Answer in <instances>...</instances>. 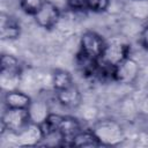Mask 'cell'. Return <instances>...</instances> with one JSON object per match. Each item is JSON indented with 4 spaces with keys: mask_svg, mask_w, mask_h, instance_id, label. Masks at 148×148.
I'll use <instances>...</instances> for the list:
<instances>
[{
    "mask_svg": "<svg viewBox=\"0 0 148 148\" xmlns=\"http://www.w3.org/2000/svg\"><path fill=\"white\" fill-rule=\"evenodd\" d=\"M44 3V0H20V7L21 9L31 16H35L37 12L42 8Z\"/></svg>",
    "mask_w": 148,
    "mask_h": 148,
    "instance_id": "ac0fdd59",
    "label": "cell"
},
{
    "mask_svg": "<svg viewBox=\"0 0 148 148\" xmlns=\"http://www.w3.org/2000/svg\"><path fill=\"white\" fill-rule=\"evenodd\" d=\"M0 72H17L22 73V67L17 58L12 54H2L1 57V71Z\"/></svg>",
    "mask_w": 148,
    "mask_h": 148,
    "instance_id": "e0dca14e",
    "label": "cell"
},
{
    "mask_svg": "<svg viewBox=\"0 0 148 148\" xmlns=\"http://www.w3.org/2000/svg\"><path fill=\"white\" fill-rule=\"evenodd\" d=\"M139 109H140V112H141L142 114L148 116V95H147V96H145V97L142 98V101H141V103H140Z\"/></svg>",
    "mask_w": 148,
    "mask_h": 148,
    "instance_id": "ffe728a7",
    "label": "cell"
},
{
    "mask_svg": "<svg viewBox=\"0 0 148 148\" xmlns=\"http://www.w3.org/2000/svg\"><path fill=\"white\" fill-rule=\"evenodd\" d=\"M139 42L145 50H148V24L142 29L139 37Z\"/></svg>",
    "mask_w": 148,
    "mask_h": 148,
    "instance_id": "d6986e66",
    "label": "cell"
},
{
    "mask_svg": "<svg viewBox=\"0 0 148 148\" xmlns=\"http://www.w3.org/2000/svg\"><path fill=\"white\" fill-rule=\"evenodd\" d=\"M73 82V77L72 75L65 71V69H56L52 74V84L54 90H61L65 89L69 86H72Z\"/></svg>",
    "mask_w": 148,
    "mask_h": 148,
    "instance_id": "9a60e30c",
    "label": "cell"
},
{
    "mask_svg": "<svg viewBox=\"0 0 148 148\" xmlns=\"http://www.w3.org/2000/svg\"><path fill=\"white\" fill-rule=\"evenodd\" d=\"M130 52H131V46L127 43L124 42L106 43V47L101 61L110 66H116L124 59L128 58Z\"/></svg>",
    "mask_w": 148,
    "mask_h": 148,
    "instance_id": "8992f818",
    "label": "cell"
},
{
    "mask_svg": "<svg viewBox=\"0 0 148 148\" xmlns=\"http://www.w3.org/2000/svg\"><path fill=\"white\" fill-rule=\"evenodd\" d=\"M91 130L98 138L102 146H117L124 140V131L114 120H99Z\"/></svg>",
    "mask_w": 148,
    "mask_h": 148,
    "instance_id": "6da1fadb",
    "label": "cell"
},
{
    "mask_svg": "<svg viewBox=\"0 0 148 148\" xmlns=\"http://www.w3.org/2000/svg\"><path fill=\"white\" fill-rule=\"evenodd\" d=\"M57 101L67 109H76L82 102V95L80 89L73 83L72 86L56 91Z\"/></svg>",
    "mask_w": 148,
    "mask_h": 148,
    "instance_id": "52a82bcc",
    "label": "cell"
},
{
    "mask_svg": "<svg viewBox=\"0 0 148 148\" xmlns=\"http://www.w3.org/2000/svg\"><path fill=\"white\" fill-rule=\"evenodd\" d=\"M32 99L29 95H27L23 91H20L17 89L9 90L5 92L3 103L6 108L12 109H29Z\"/></svg>",
    "mask_w": 148,
    "mask_h": 148,
    "instance_id": "7c38bea8",
    "label": "cell"
},
{
    "mask_svg": "<svg viewBox=\"0 0 148 148\" xmlns=\"http://www.w3.org/2000/svg\"><path fill=\"white\" fill-rule=\"evenodd\" d=\"M109 0H67V6L76 12L102 13L109 7Z\"/></svg>",
    "mask_w": 148,
    "mask_h": 148,
    "instance_id": "30bf717a",
    "label": "cell"
},
{
    "mask_svg": "<svg viewBox=\"0 0 148 148\" xmlns=\"http://www.w3.org/2000/svg\"><path fill=\"white\" fill-rule=\"evenodd\" d=\"M22 73H16V72H0V83L2 90L9 91V90H15L17 88V84L20 83Z\"/></svg>",
    "mask_w": 148,
    "mask_h": 148,
    "instance_id": "2e32d148",
    "label": "cell"
},
{
    "mask_svg": "<svg viewBox=\"0 0 148 148\" xmlns=\"http://www.w3.org/2000/svg\"><path fill=\"white\" fill-rule=\"evenodd\" d=\"M0 35L2 39H8V40L18 38L21 35L20 23L10 15L2 13L0 18Z\"/></svg>",
    "mask_w": 148,
    "mask_h": 148,
    "instance_id": "8fae6325",
    "label": "cell"
},
{
    "mask_svg": "<svg viewBox=\"0 0 148 148\" xmlns=\"http://www.w3.org/2000/svg\"><path fill=\"white\" fill-rule=\"evenodd\" d=\"M81 131L80 121L72 116H64L59 127V134L61 136L62 146H71L72 139Z\"/></svg>",
    "mask_w": 148,
    "mask_h": 148,
    "instance_id": "9c48e42d",
    "label": "cell"
},
{
    "mask_svg": "<svg viewBox=\"0 0 148 148\" xmlns=\"http://www.w3.org/2000/svg\"><path fill=\"white\" fill-rule=\"evenodd\" d=\"M30 123L31 118L28 109L7 108L1 117V126L3 128L2 132L7 131L14 135L21 133Z\"/></svg>",
    "mask_w": 148,
    "mask_h": 148,
    "instance_id": "7a4b0ae2",
    "label": "cell"
},
{
    "mask_svg": "<svg viewBox=\"0 0 148 148\" xmlns=\"http://www.w3.org/2000/svg\"><path fill=\"white\" fill-rule=\"evenodd\" d=\"M28 110H29V113H30L31 121L36 123V124H39V125L50 114L46 103H44L42 101H32Z\"/></svg>",
    "mask_w": 148,
    "mask_h": 148,
    "instance_id": "5bb4252c",
    "label": "cell"
},
{
    "mask_svg": "<svg viewBox=\"0 0 148 148\" xmlns=\"http://www.w3.org/2000/svg\"><path fill=\"white\" fill-rule=\"evenodd\" d=\"M20 146H36L44 140V134L39 124L30 123L21 133L16 134Z\"/></svg>",
    "mask_w": 148,
    "mask_h": 148,
    "instance_id": "ba28073f",
    "label": "cell"
},
{
    "mask_svg": "<svg viewBox=\"0 0 148 148\" xmlns=\"http://www.w3.org/2000/svg\"><path fill=\"white\" fill-rule=\"evenodd\" d=\"M35 22L43 29L50 30L58 23L60 18V9L56 3L49 0H44L42 8L34 16Z\"/></svg>",
    "mask_w": 148,
    "mask_h": 148,
    "instance_id": "5b68a950",
    "label": "cell"
},
{
    "mask_svg": "<svg viewBox=\"0 0 148 148\" xmlns=\"http://www.w3.org/2000/svg\"><path fill=\"white\" fill-rule=\"evenodd\" d=\"M71 146L74 147H99L102 146L96 134L92 132V130H81L71 142Z\"/></svg>",
    "mask_w": 148,
    "mask_h": 148,
    "instance_id": "4fadbf2b",
    "label": "cell"
},
{
    "mask_svg": "<svg viewBox=\"0 0 148 148\" xmlns=\"http://www.w3.org/2000/svg\"><path fill=\"white\" fill-rule=\"evenodd\" d=\"M106 47L105 39L95 31H86L80 39V53L83 56L94 59L101 60Z\"/></svg>",
    "mask_w": 148,
    "mask_h": 148,
    "instance_id": "3957f363",
    "label": "cell"
},
{
    "mask_svg": "<svg viewBox=\"0 0 148 148\" xmlns=\"http://www.w3.org/2000/svg\"><path fill=\"white\" fill-rule=\"evenodd\" d=\"M140 67L136 60L128 57L113 66L112 80L121 84H132L139 77Z\"/></svg>",
    "mask_w": 148,
    "mask_h": 148,
    "instance_id": "277c9868",
    "label": "cell"
}]
</instances>
